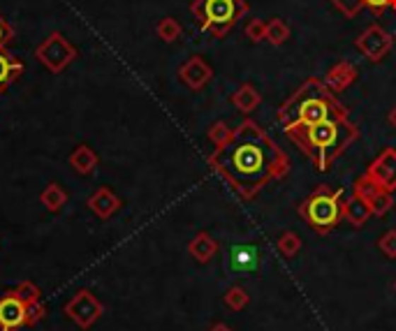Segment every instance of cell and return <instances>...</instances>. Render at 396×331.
I'll use <instances>...</instances> for the list:
<instances>
[{
  "label": "cell",
  "instance_id": "836d02e7",
  "mask_svg": "<svg viewBox=\"0 0 396 331\" xmlns=\"http://www.w3.org/2000/svg\"><path fill=\"white\" fill-rule=\"evenodd\" d=\"M211 331H232V329H230V327H225V325H216Z\"/></svg>",
  "mask_w": 396,
  "mask_h": 331
},
{
  "label": "cell",
  "instance_id": "7c38bea8",
  "mask_svg": "<svg viewBox=\"0 0 396 331\" xmlns=\"http://www.w3.org/2000/svg\"><path fill=\"white\" fill-rule=\"evenodd\" d=\"M227 264H230L232 271L237 274H250L260 267V253L252 243H239L232 246L230 253H227Z\"/></svg>",
  "mask_w": 396,
  "mask_h": 331
},
{
  "label": "cell",
  "instance_id": "5bb4252c",
  "mask_svg": "<svg viewBox=\"0 0 396 331\" xmlns=\"http://www.w3.org/2000/svg\"><path fill=\"white\" fill-rule=\"evenodd\" d=\"M88 209L95 213V216L100 218V220H109L114 216L116 211L121 209L123 206V202H121V197L114 193V190H109V188H98L95 193H93L91 197H88Z\"/></svg>",
  "mask_w": 396,
  "mask_h": 331
},
{
  "label": "cell",
  "instance_id": "8fae6325",
  "mask_svg": "<svg viewBox=\"0 0 396 331\" xmlns=\"http://www.w3.org/2000/svg\"><path fill=\"white\" fill-rule=\"evenodd\" d=\"M19 327H26V303L10 289L5 296H0V329L14 331Z\"/></svg>",
  "mask_w": 396,
  "mask_h": 331
},
{
  "label": "cell",
  "instance_id": "e0dca14e",
  "mask_svg": "<svg viewBox=\"0 0 396 331\" xmlns=\"http://www.w3.org/2000/svg\"><path fill=\"white\" fill-rule=\"evenodd\" d=\"M70 164H72V167L77 169L79 174H83V176H86V174H93V171L98 169L100 158H98V153L93 151V148H91L88 144H79V146L72 151V155H70Z\"/></svg>",
  "mask_w": 396,
  "mask_h": 331
},
{
  "label": "cell",
  "instance_id": "44dd1931",
  "mask_svg": "<svg viewBox=\"0 0 396 331\" xmlns=\"http://www.w3.org/2000/svg\"><path fill=\"white\" fill-rule=\"evenodd\" d=\"M290 40V26L285 23L281 16H274L267 23V42H272L274 47H283Z\"/></svg>",
  "mask_w": 396,
  "mask_h": 331
},
{
  "label": "cell",
  "instance_id": "ffe728a7",
  "mask_svg": "<svg viewBox=\"0 0 396 331\" xmlns=\"http://www.w3.org/2000/svg\"><path fill=\"white\" fill-rule=\"evenodd\" d=\"M368 216H371V206L361 200V197L355 195L350 202H345V220H350L355 227L364 225V222L368 220Z\"/></svg>",
  "mask_w": 396,
  "mask_h": 331
},
{
  "label": "cell",
  "instance_id": "277c9868",
  "mask_svg": "<svg viewBox=\"0 0 396 331\" xmlns=\"http://www.w3.org/2000/svg\"><path fill=\"white\" fill-rule=\"evenodd\" d=\"M190 12L206 35L223 40L248 14V3L246 0H192Z\"/></svg>",
  "mask_w": 396,
  "mask_h": 331
},
{
  "label": "cell",
  "instance_id": "e575fe53",
  "mask_svg": "<svg viewBox=\"0 0 396 331\" xmlns=\"http://www.w3.org/2000/svg\"><path fill=\"white\" fill-rule=\"evenodd\" d=\"M390 7H392V10L396 12V0H392V5H390Z\"/></svg>",
  "mask_w": 396,
  "mask_h": 331
},
{
  "label": "cell",
  "instance_id": "2e32d148",
  "mask_svg": "<svg viewBox=\"0 0 396 331\" xmlns=\"http://www.w3.org/2000/svg\"><path fill=\"white\" fill-rule=\"evenodd\" d=\"M260 102H262V95L252 84H241L237 90L232 93V104L237 107L241 114H250L255 112Z\"/></svg>",
  "mask_w": 396,
  "mask_h": 331
},
{
  "label": "cell",
  "instance_id": "83f0119b",
  "mask_svg": "<svg viewBox=\"0 0 396 331\" xmlns=\"http://www.w3.org/2000/svg\"><path fill=\"white\" fill-rule=\"evenodd\" d=\"M47 315V308L42 301H35V303H28L26 306V327H35L40 325L42 320Z\"/></svg>",
  "mask_w": 396,
  "mask_h": 331
},
{
  "label": "cell",
  "instance_id": "cb8c5ba5",
  "mask_svg": "<svg viewBox=\"0 0 396 331\" xmlns=\"http://www.w3.org/2000/svg\"><path fill=\"white\" fill-rule=\"evenodd\" d=\"M299 248H301V241L294 231H285V234H281V239H278V251H281V255H285V258H294V255L299 253Z\"/></svg>",
  "mask_w": 396,
  "mask_h": 331
},
{
  "label": "cell",
  "instance_id": "603a6c76",
  "mask_svg": "<svg viewBox=\"0 0 396 331\" xmlns=\"http://www.w3.org/2000/svg\"><path fill=\"white\" fill-rule=\"evenodd\" d=\"M14 292L16 296L23 301V303H35V301H42V292H40V287L35 283H30V280H23V283H19L14 287Z\"/></svg>",
  "mask_w": 396,
  "mask_h": 331
},
{
  "label": "cell",
  "instance_id": "d4e9b609",
  "mask_svg": "<svg viewBox=\"0 0 396 331\" xmlns=\"http://www.w3.org/2000/svg\"><path fill=\"white\" fill-rule=\"evenodd\" d=\"M230 137H232V130L227 128V123H225V121H216L214 126L209 128V139H211L216 148L225 146L227 142H230Z\"/></svg>",
  "mask_w": 396,
  "mask_h": 331
},
{
  "label": "cell",
  "instance_id": "9c48e42d",
  "mask_svg": "<svg viewBox=\"0 0 396 331\" xmlns=\"http://www.w3.org/2000/svg\"><path fill=\"white\" fill-rule=\"evenodd\" d=\"M214 79V68L202 56L188 58L179 68V81L190 90H202Z\"/></svg>",
  "mask_w": 396,
  "mask_h": 331
},
{
  "label": "cell",
  "instance_id": "9a60e30c",
  "mask_svg": "<svg viewBox=\"0 0 396 331\" xmlns=\"http://www.w3.org/2000/svg\"><path fill=\"white\" fill-rule=\"evenodd\" d=\"M23 74V61L12 56L7 49H0V95Z\"/></svg>",
  "mask_w": 396,
  "mask_h": 331
},
{
  "label": "cell",
  "instance_id": "484cf974",
  "mask_svg": "<svg viewBox=\"0 0 396 331\" xmlns=\"http://www.w3.org/2000/svg\"><path fill=\"white\" fill-rule=\"evenodd\" d=\"M330 3L345 16V19H355V16H359V12L364 10V3H361V0H330Z\"/></svg>",
  "mask_w": 396,
  "mask_h": 331
},
{
  "label": "cell",
  "instance_id": "30bf717a",
  "mask_svg": "<svg viewBox=\"0 0 396 331\" xmlns=\"http://www.w3.org/2000/svg\"><path fill=\"white\" fill-rule=\"evenodd\" d=\"M366 176L380 190L392 193L396 188V151L394 148H387L385 153L378 155V160L368 167Z\"/></svg>",
  "mask_w": 396,
  "mask_h": 331
},
{
  "label": "cell",
  "instance_id": "ba28073f",
  "mask_svg": "<svg viewBox=\"0 0 396 331\" xmlns=\"http://www.w3.org/2000/svg\"><path fill=\"white\" fill-rule=\"evenodd\" d=\"M355 47L359 49V54L364 56L366 61L380 63L394 49V37L380 26V23H371V26L355 40Z\"/></svg>",
  "mask_w": 396,
  "mask_h": 331
},
{
  "label": "cell",
  "instance_id": "3957f363",
  "mask_svg": "<svg viewBox=\"0 0 396 331\" xmlns=\"http://www.w3.org/2000/svg\"><path fill=\"white\" fill-rule=\"evenodd\" d=\"M336 116H348V109L336 100L322 79L310 77L301 84L294 93L278 107V123L285 126H310V123H320L327 119H336Z\"/></svg>",
  "mask_w": 396,
  "mask_h": 331
},
{
  "label": "cell",
  "instance_id": "6da1fadb",
  "mask_svg": "<svg viewBox=\"0 0 396 331\" xmlns=\"http://www.w3.org/2000/svg\"><path fill=\"white\" fill-rule=\"evenodd\" d=\"M209 164L221 174L241 197H255L264 186L290 169V158L255 121H243L232 130L230 142L216 148Z\"/></svg>",
  "mask_w": 396,
  "mask_h": 331
},
{
  "label": "cell",
  "instance_id": "4fadbf2b",
  "mask_svg": "<svg viewBox=\"0 0 396 331\" xmlns=\"http://www.w3.org/2000/svg\"><path fill=\"white\" fill-rule=\"evenodd\" d=\"M357 77H359V70L355 68V63L341 61V63H336L334 68H330V72H327V77L322 81L327 84V88L336 95V93L348 90L357 81Z\"/></svg>",
  "mask_w": 396,
  "mask_h": 331
},
{
  "label": "cell",
  "instance_id": "1f68e13d",
  "mask_svg": "<svg viewBox=\"0 0 396 331\" xmlns=\"http://www.w3.org/2000/svg\"><path fill=\"white\" fill-rule=\"evenodd\" d=\"M361 3H364V7H368V10L373 12L375 16H380L387 7L392 5V0H361Z\"/></svg>",
  "mask_w": 396,
  "mask_h": 331
},
{
  "label": "cell",
  "instance_id": "5b68a950",
  "mask_svg": "<svg viewBox=\"0 0 396 331\" xmlns=\"http://www.w3.org/2000/svg\"><path fill=\"white\" fill-rule=\"evenodd\" d=\"M299 216L320 234H327L345 218L343 190H332L330 186H320L299 204Z\"/></svg>",
  "mask_w": 396,
  "mask_h": 331
},
{
  "label": "cell",
  "instance_id": "7402d4cb",
  "mask_svg": "<svg viewBox=\"0 0 396 331\" xmlns=\"http://www.w3.org/2000/svg\"><path fill=\"white\" fill-rule=\"evenodd\" d=\"M156 32H158V37L163 40V42L172 44V42H176V40L183 35V26L174 19V16H163V19L158 21Z\"/></svg>",
  "mask_w": 396,
  "mask_h": 331
},
{
  "label": "cell",
  "instance_id": "7a4b0ae2",
  "mask_svg": "<svg viewBox=\"0 0 396 331\" xmlns=\"http://www.w3.org/2000/svg\"><path fill=\"white\" fill-rule=\"evenodd\" d=\"M285 135L301 153H306L315 162L320 171H327L332 162L359 137V128L350 123L348 116H336V119L310 123V126H301V123L285 126Z\"/></svg>",
  "mask_w": 396,
  "mask_h": 331
},
{
  "label": "cell",
  "instance_id": "f546056e",
  "mask_svg": "<svg viewBox=\"0 0 396 331\" xmlns=\"http://www.w3.org/2000/svg\"><path fill=\"white\" fill-rule=\"evenodd\" d=\"M380 251L387 255V258H396V231H387V234L380 239Z\"/></svg>",
  "mask_w": 396,
  "mask_h": 331
},
{
  "label": "cell",
  "instance_id": "4316f807",
  "mask_svg": "<svg viewBox=\"0 0 396 331\" xmlns=\"http://www.w3.org/2000/svg\"><path fill=\"white\" fill-rule=\"evenodd\" d=\"M243 32H246V37L252 44H257V42H262V40H267V23L262 19H250Z\"/></svg>",
  "mask_w": 396,
  "mask_h": 331
},
{
  "label": "cell",
  "instance_id": "8992f818",
  "mask_svg": "<svg viewBox=\"0 0 396 331\" xmlns=\"http://www.w3.org/2000/svg\"><path fill=\"white\" fill-rule=\"evenodd\" d=\"M35 56L49 72L58 74V72H63L72 61H77L79 52H77V47L67 42V37L63 35V32H52V35L45 37V42L37 44Z\"/></svg>",
  "mask_w": 396,
  "mask_h": 331
},
{
  "label": "cell",
  "instance_id": "4dcf8cb0",
  "mask_svg": "<svg viewBox=\"0 0 396 331\" xmlns=\"http://www.w3.org/2000/svg\"><path fill=\"white\" fill-rule=\"evenodd\" d=\"M12 40H14V30L10 23H7L5 16L0 14V49H7V44H10Z\"/></svg>",
  "mask_w": 396,
  "mask_h": 331
},
{
  "label": "cell",
  "instance_id": "d6986e66",
  "mask_svg": "<svg viewBox=\"0 0 396 331\" xmlns=\"http://www.w3.org/2000/svg\"><path fill=\"white\" fill-rule=\"evenodd\" d=\"M40 202L45 204V209L49 213H58L67 204V193L58 186V183H49L45 190L40 193Z\"/></svg>",
  "mask_w": 396,
  "mask_h": 331
},
{
  "label": "cell",
  "instance_id": "52a82bcc",
  "mask_svg": "<svg viewBox=\"0 0 396 331\" xmlns=\"http://www.w3.org/2000/svg\"><path fill=\"white\" fill-rule=\"evenodd\" d=\"M65 315L79 329H91L103 315V303L91 289H79L70 301L65 303Z\"/></svg>",
  "mask_w": 396,
  "mask_h": 331
},
{
  "label": "cell",
  "instance_id": "f1b7e54d",
  "mask_svg": "<svg viewBox=\"0 0 396 331\" xmlns=\"http://www.w3.org/2000/svg\"><path fill=\"white\" fill-rule=\"evenodd\" d=\"M225 303L230 306V308H234V311H239V308H243V306L248 303V294L243 292L241 287H232L230 292L225 294Z\"/></svg>",
  "mask_w": 396,
  "mask_h": 331
},
{
  "label": "cell",
  "instance_id": "d6a6232c",
  "mask_svg": "<svg viewBox=\"0 0 396 331\" xmlns=\"http://www.w3.org/2000/svg\"><path fill=\"white\" fill-rule=\"evenodd\" d=\"M387 121H390V123H392V126L396 128V107H394V109L390 112V116H387Z\"/></svg>",
  "mask_w": 396,
  "mask_h": 331
},
{
  "label": "cell",
  "instance_id": "ac0fdd59",
  "mask_svg": "<svg viewBox=\"0 0 396 331\" xmlns=\"http://www.w3.org/2000/svg\"><path fill=\"white\" fill-rule=\"evenodd\" d=\"M218 251V243H216V239L211 234H206V231H199V234L192 239L190 246H188V253L195 258L197 262H209L216 255Z\"/></svg>",
  "mask_w": 396,
  "mask_h": 331
}]
</instances>
